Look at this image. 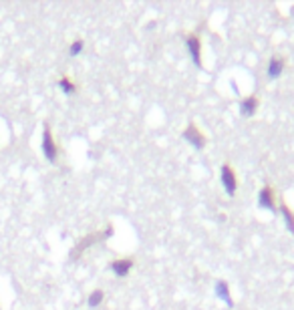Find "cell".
I'll list each match as a JSON object with an SVG mask.
<instances>
[{"label":"cell","instance_id":"cell-3","mask_svg":"<svg viewBox=\"0 0 294 310\" xmlns=\"http://www.w3.org/2000/svg\"><path fill=\"white\" fill-rule=\"evenodd\" d=\"M42 153L51 163H55L57 157H59V147H57V141L53 137V131H51L48 123H44V129H42Z\"/></svg>","mask_w":294,"mask_h":310},{"label":"cell","instance_id":"cell-5","mask_svg":"<svg viewBox=\"0 0 294 310\" xmlns=\"http://www.w3.org/2000/svg\"><path fill=\"white\" fill-rule=\"evenodd\" d=\"M185 46L189 50V57H191V63L195 67H202V40L195 32H187L185 36Z\"/></svg>","mask_w":294,"mask_h":310},{"label":"cell","instance_id":"cell-10","mask_svg":"<svg viewBox=\"0 0 294 310\" xmlns=\"http://www.w3.org/2000/svg\"><path fill=\"white\" fill-rule=\"evenodd\" d=\"M280 216H282V220H284V224H286V230L294 234V212L286 205V203H280Z\"/></svg>","mask_w":294,"mask_h":310},{"label":"cell","instance_id":"cell-9","mask_svg":"<svg viewBox=\"0 0 294 310\" xmlns=\"http://www.w3.org/2000/svg\"><path fill=\"white\" fill-rule=\"evenodd\" d=\"M282 71H284V59L282 57H272L268 61V69H266L268 77L270 79H278L282 75Z\"/></svg>","mask_w":294,"mask_h":310},{"label":"cell","instance_id":"cell-11","mask_svg":"<svg viewBox=\"0 0 294 310\" xmlns=\"http://www.w3.org/2000/svg\"><path fill=\"white\" fill-rule=\"evenodd\" d=\"M103 300H105V292H103L101 288H97V290H93V292L89 294L87 306H89V308H99V306L103 304Z\"/></svg>","mask_w":294,"mask_h":310},{"label":"cell","instance_id":"cell-1","mask_svg":"<svg viewBox=\"0 0 294 310\" xmlns=\"http://www.w3.org/2000/svg\"><path fill=\"white\" fill-rule=\"evenodd\" d=\"M181 137H183V141H187L193 149H204L206 147V143H208V139H206V135H204V131L195 125V123H189L183 131H181Z\"/></svg>","mask_w":294,"mask_h":310},{"label":"cell","instance_id":"cell-6","mask_svg":"<svg viewBox=\"0 0 294 310\" xmlns=\"http://www.w3.org/2000/svg\"><path fill=\"white\" fill-rule=\"evenodd\" d=\"M258 205L260 208H264V210H268V212H274L276 214V193H274V189H272V185H264L262 189H260V193H258Z\"/></svg>","mask_w":294,"mask_h":310},{"label":"cell","instance_id":"cell-8","mask_svg":"<svg viewBox=\"0 0 294 310\" xmlns=\"http://www.w3.org/2000/svg\"><path fill=\"white\" fill-rule=\"evenodd\" d=\"M214 292L220 300H224L228 306H234V298H232V292H230V284L226 280H216L214 284Z\"/></svg>","mask_w":294,"mask_h":310},{"label":"cell","instance_id":"cell-12","mask_svg":"<svg viewBox=\"0 0 294 310\" xmlns=\"http://www.w3.org/2000/svg\"><path fill=\"white\" fill-rule=\"evenodd\" d=\"M59 89H61L65 95H75V93H77V85H75V81H71L69 77H61V79H59Z\"/></svg>","mask_w":294,"mask_h":310},{"label":"cell","instance_id":"cell-4","mask_svg":"<svg viewBox=\"0 0 294 310\" xmlns=\"http://www.w3.org/2000/svg\"><path fill=\"white\" fill-rule=\"evenodd\" d=\"M133 266H135V258H131V256L115 258V260H111V264H109L111 272H113L117 278H125V276L133 270Z\"/></svg>","mask_w":294,"mask_h":310},{"label":"cell","instance_id":"cell-13","mask_svg":"<svg viewBox=\"0 0 294 310\" xmlns=\"http://www.w3.org/2000/svg\"><path fill=\"white\" fill-rule=\"evenodd\" d=\"M83 48H85V40H83V38H77V40L71 42V46H69V55H71V57H77V55L83 53Z\"/></svg>","mask_w":294,"mask_h":310},{"label":"cell","instance_id":"cell-2","mask_svg":"<svg viewBox=\"0 0 294 310\" xmlns=\"http://www.w3.org/2000/svg\"><path fill=\"white\" fill-rule=\"evenodd\" d=\"M220 179H222V185H224L226 193L232 197V195L236 193V189H238V175H236V169H234V167H232L228 161L222 165Z\"/></svg>","mask_w":294,"mask_h":310},{"label":"cell","instance_id":"cell-7","mask_svg":"<svg viewBox=\"0 0 294 310\" xmlns=\"http://www.w3.org/2000/svg\"><path fill=\"white\" fill-rule=\"evenodd\" d=\"M258 105H260V101H258L256 95H248V97L240 99V115L242 117H254L256 111H258Z\"/></svg>","mask_w":294,"mask_h":310}]
</instances>
